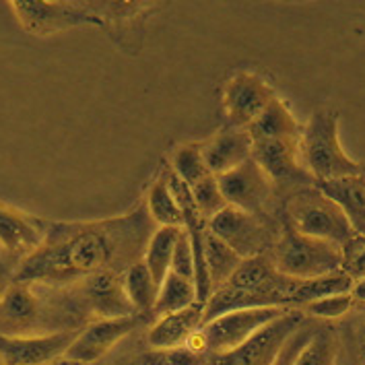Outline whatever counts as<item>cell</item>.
Listing matches in <instances>:
<instances>
[{
	"instance_id": "obj_1",
	"label": "cell",
	"mask_w": 365,
	"mask_h": 365,
	"mask_svg": "<svg viewBox=\"0 0 365 365\" xmlns=\"http://www.w3.org/2000/svg\"><path fill=\"white\" fill-rule=\"evenodd\" d=\"M149 219V215L133 212L93 223L48 227L43 244L19 262L15 283L60 287L99 270L115 269L135 258L143 244L147 246Z\"/></svg>"
},
{
	"instance_id": "obj_2",
	"label": "cell",
	"mask_w": 365,
	"mask_h": 365,
	"mask_svg": "<svg viewBox=\"0 0 365 365\" xmlns=\"http://www.w3.org/2000/svg\"><path fill=\"white\" fill-rule=\"evenodd\" d=\"M353 281L345 272L330 274L314 281L293 279L279 272L269 254L242 260L231 279L215 289L209 302L202 308V324L231 309L244 308H283L308 306L309 302L320 299L332 293L351 291Z\"/></svg>"
},
{
	"instance_id": "obj_3",
	"label": "cell",
	"mask_w": 365,
	"mask_h": 365,
	"mask_svg": "<svg viewBox=\"0 0 365 365\" xmlns=\"http://www.w3.org/2000/svg\"><path fill=\"white\" fill-rule=\"evenodd\" d=\"M299 157L314 182L364 173L361 163L345 153L339 138V115L330 110L314 114L302 128Z\"/></svg>"
},
{
	"instance_id": "obj_4",
	"label": "cell",
	"mask_w": 365,
	"mask_h": 365,
	"mask_svg": "<svg viewBox=\"0 0 365 365\" xmlns=\"http://www.w3.org/2000/svg\"><path fill=\"white\" fill-rule=\"evenodd\" d=\"M269 256L279 272L302 281L339 274L345 269L343 248L304 235L291 225L281 233Z\"/></svg>"
},
{
	"instance_id": "obj_5",
	"label": "cell",
	"mask_w": 365,
	"mask_h": 365,
	"mask_svg": "<svg viewBox=\"0 0 365 365\" xmlns=\"http://www.w3.org/2000/svg\"><path fill=\"white\" fill-rule=\"evenodd\" d=\"M287 215L295 231L330 242L343 250L351 242H355V237H359L341 209L314 184L302 186L293 192L287 202Z\"/></svg>"
},
{
	"instance_id": "obj_6",
	"label": "cell",
	"mask_w": 365,
	"mask_h": 365,
	"mask_svg": "<svg viewBox=\"0 0 365 365\" xmlns=\"http://www.w3.org/2000/svg\"><path fill=\"white\" fill-rule=\"evenodd\" d=\"M304 327V314L287 309L283 316L258 328L244 343L227 353L209 355V365H272L291 334Z\"/></svg>"
},
{
	"instance_id": "obj_7",
	"label": "cell",
	"mask_w": 365,
	"mask_h": 365,
	"mask_svg": "<svg viewBox=\"0 0 365 365\" xmlns=\"http://www.w3.org/2000/svg\"><path fill=\"white\" fill-rule=\"evenodd\" d=\"M285 312L287 309L283 308H244L219 314L217 318H212L200 327L207 353L209 355L227 353L231 349L242 345L258 328L283 316Z\"/></svg>"
},
{
	"instance_id": "obj_8",
	"label": "cell",
	"mask_w": 365,
	"mask_h": 365,
	"mask_svg": "<svg viewBox=\"0 0 365 365\" xmlns=\"http://www.w3.org/2000/svg\"><path fill=\"white\" fill-rule=\"evenodd\" d=\"M207 230L223 240L242 260L264 256V250L272 246V237L258 215L233 209L230 205L212 217L207 223Z\"/></svg>"
},
{
	"instance_id": "obj_9",
	"label": "cell",
	"mask_w": 365,
	"mask_h": 365,
	"mask_svg": "<svg viewBox=\"0 0 365 365\" xmlns=\"http://www.w3.org/2000/svg\"><path fill=\"white\" fill-rule=\"evenodd\" d=\"M277 99L269 81L254 71H240L225 83L223 108L233 128H248L252 122L262 114Z\"/></svg>"
},
{
	"instance_id": "obj_10",
	"label": "cell",
	"mask_w": 365,
	"mask_h": 365,
	"mask_svg": "<svg viewBox=\"0 0 365 365\" xmlns=\"http://www.w3.org/2000/svg\"><path fill=\"white\" fill-rule=\"evenodd\" d=\"M138 324V314L122 318H97L78 330L75 341L64 353V359L71 364L93 365L103 355H108L122 339H126Z\"/></svg>"
},
{
	"instance_id": "obj_11",
	"label": "cell",
	"mask_w": 365,
	"mask_h": 365,
	"mask_svg": "<svg viewBox=\"0 0 365 365\" xmlns=\"http://www.w3.org/2000/svg\"><path fill=\"white\" fill-rule=\"evenodd\" d=\"M252 159L267 172L272 184L312 186L314 178L306 172L299 157V138H258L252 140Z\"/></svg>"
},
{
	"instance_id": "obj_12",
	"label": "cell",
	"mask_w": 365,
	"mask_h": 365,
	"mask_svg": "<svg viewBox=\"0 0 365 365\" xmlns=\"http://www.w3.org/2000/svg\"><path fill=\"white\" fill-rule=\"evenodd\" d=\"M217 184L230 207L250 215L262 212L274 188L272 180L254 159H248L223 175H217Z\"/></svg>"
},
{
	"instance_id": "obj_13",
	"label": "cell",
	"mask_w": 365,
	"mask_h": 365,
	"mask_svg": "<svg viewBox=\"0 0 365 365\" xmlns=\"http://www.w3.org/2000/svg\"><path fill=\"white\" fill-rule=\"evenodd\" d=\"M81 328L56 330L31 336H0V359L4 365H50L64 357Z\"/></svg>"
},
{
	"instance_id": "obj_14",
	"label": "cell",
	"mask_w": 365,
	"mask_h": 365,
	"mask_svg": "<svg viewBox=\"0 0 365 365\" xmlns=\"http://www.w3.org/2000/svg\"><path fill=\"white\" fill-rule=\"evenodd\" d=\"M43 306L27 283H13L0 295V336L46 334Z\"/></svg>"
},
{
	"instance_id": "obj_15",
	"label": "cell",
	"mask_w": 365,
	"mask_h": 365,
	"mask_svg": "<svg viewBox=\"0 0 365 365\" xmlns=\"http://www.w3.org/2000/svg\"><path fill=\"white\" fill-rule=\"evenodd\" d=\"M81 299L97 318H122L135 314L124 291V274L115 269H103L83 279Z\"/></svg>"
},
{
	"instance_id": "obj_16",
	"label": "cell",
	"mask_w": 365,
	"mask_h": 365,
	"mask_svg": "<svg viewBox=\"0 0 365 365\" xmlns=\"http://www.w3.org/2000/svg\"><path fill=\"white\" fill-rule=\"evenodd\" d=\"M11 4L15 9V15L19 17L21 25L31 34H48L77 23H97L96 17L87 15L85 11H78L75 6H66L60 2L17 0Z\"/></svg>"
},
{
	"instance_id": "obj_17",
	"label": "cell",
	"mask_w": 365,
	"mask_h": 365,
	"mask_svg": "<svg viewBox=\"0 0 365 365\" xmlns=\"http://www.w3.org/2000/svg\"><path fill=\"white\" fill-rule=\"evenodd\" d=\"M202 159L211 175H223L252 159V138L246 128L227 126L212 136L207 145H200Z\"/></svg>"
},
{
	"instance_id": "obj_18",
	"label": "cell",
	"mask_w": 365,
	"mask_h": 365,
	"mask_svg": "<svg viewBox=\"0 0 365 365\" xmlns=\"http://www.w3.org/2000/svg\"><path fill=\"white\" fill-rule=\"evenodd\" d=\"M43 240V223L25 212L0 205V248L9 256H21L23 260L38 250Z\"/></svg>"
},
{
	"instance_id": "obj_19",
	"label": "cell",
	"mask_w": 365,
	"mask_h": 365,
	"mask_svg": "<svg viewBox=\"0 0 365 365\" xmlns=\"http://www.w3.org/2000/svg\"><path fill=\"white\" fill-rule=\"evenodd\" d=\"M314 186L341 209L353 231L365 237V173L322 180Z\"/></svg>"
},
{
	"instance_id": "obj_20",
	"label": "cell",
	"mask_w": 365,
	"mask_h": 365,
	"mask_svg": "<svg viewBox=\"0 0 365 365\" xmlns=\"http://www.w3.org/2000/svg\"><path fill=\"white\" fill-rule=\"evenodd\" d=\"M200 327H202V306L194 304L190 308L159 316L147 334V343L151 349L184 346Z\"/></svg>"
},
{
	"instance_id": "obj_21",
	"label": "cell",
	"mask_w": 365,
	"mask_h": 365,
	"mask_svg": "<svg viewBox=\"0 0 365 365\" xmlns=\"http://www.w3.org/2000/svg\"><path fill=\"white\" fill-rule=\"evenodd\" d=\"M246 130H248L252 140H258V138H299L302 136V126L289 112L285 101H281L279 97L270 101L269 108L258 115Z\"/></svg>"
},
{
	"instance_id": "obj_22",
	"label": "cell",
	"mask_w": 365,
	"mask_h": 365,
	"mask_svg": "<svg viewBox=\"0 0 365 365\" xmlns=\"http://www.w3.org/2000/svg\"><path fill=\"white\" fill-rule=\"evenodd\" d=\"M180 233H182V230H175V227H157L151 233V237L147 242V248L143 252V262L149 269L151 277H153L155 283L159 287L165 281V277L170 274L172 256Z\"/></svg>"
},
{
	"instance_id": "obj_23",
	"label": "cell",
	"mask_w": 365,
	"mask_h": 365,
	"mask_svg": "<svg viewBox=\"0 0 365 365\" xmlns=\"http://www.w3.org/2000/svg\"><path fill=\"white\" fill-rule=\"evenodd\" d=\"M202 258H205V267L211 279L212 291L225 285L231 279V274L242 264V258L209 230L205 231V240H202Z\"/></svg>"
},
{
	"instance_id": "obj_24",
	"label": "cell",
	"mask_w": 365,
	"mask_h": 365,
	"mask_svg": "<svg viewBox=\"0 0 365 365\" xmlns=\"http://www.w3.org/2000/svg\"><path fill=\"white\" fill-rule=\"evenodd\" d=\"M124 291H126V297L135 309V314L143 316V314H149L155 309L159 285L155 283L149 269L145 267L143 258L133 262L124 272Z\"/></svg>"
},
{
	"instance_id": "obj_25",
	"label": "cell",
	"mask_w": 365,
	"mask_h": 365,
	"mask_svg": "<svg viewBox=\"0 0 365 365\" xmlns=\"http://www.w3.org/2000/svg\"><path fill=\"white\" fill-rule=\"evenodd\" d=\"M147 215L159 227H184V215L168 186V180H159L147 194Z\"/></svg>"
},
{
	"instance_id": "obj_26",
	"label": "cell",
	"mask_w": 365,
	"mask_h": 365,
	"mask_svg": "<svg viewBox=\"0 0 365 365\" xmlns=\"http://www.w3.org/2000/svg\"><path fill=\"white\" fill-rule=\"evenodd\" d=\"M194 304H198V302H196V289H194L192 281L170 272L159 287L153 314L159 318V316H165L172 312L190 308Z\"/></svg>"
},
{
	"instance_id": "obj_27",
	"label": "cell",
	"mask_w": 365,
	"mask_h": 365,
	"mask_svg": "<svg viewBox=\"0 0 365 365\" xmlns=\"http://www.w3.org/2000/svg\"><path fill=\"white\" fill-rule=\"evenodd\" d=\"M336 336L330 327L318 328L309 336V341L302 346L295 365H336Z\"/></svg>"
},
{
	"instance_id": "obj_28",
	"label": "cell",
	"mask_w": 365,
	"mask_h": 365,
	"mask_svg": "<svg viewBox=\"0 0 365 365\" xmlns=\"http://www.w3.org/2000/svg\"><path fill=\"white\" fill-rule=\"evenodd\" d=\"M172 172L188 186L192 188L194 184H198L202 178L211 175L207 165H205V159H202V149L200 145H182L172 159Z\"/></svg>"
},
{
	"instance_id": "obj_29",
	"label": "cell",
	"mask_w": 365,
	"mask_h": 365,
	"mask_svg": "<svg viewBox=\"0 0 365 365\" xmlns=\"http://www.w3.org/2000/svg\"><path fill=\"white\" fill-rule=\"evenodd\" d=\"M190 194H192L194 205L198 209V215L202 217L205 223H209L217 212H221L227 207L215 175H207L198 184H194L190 188Z\"/></svg>"
},
{
	"instance_id": "obj_30",
	"label": "cell",
	"mask_w": 365,
	"mask_h": 365,
	"mask_svg": "<svg viewBox=\"0 0 365 365\" xmlns=\"http://www.w3.org/2000/svg\"><path fill=\"white\" fill-rule=\"evenodd\" d=\"M136 365H209V355L194 353L188 346L151 349L136 359Z\"/></svg>"
},
{
	"instance_id": "obj_31",
	"label": "cell",
	"mask_w": 365,
	"mask_h": 365,
	"mask_svg": "<svg viewBox=\"0 0 365 365\" xmlns=\"http://www.w3.org/2000/svg\"><path fill=\"white\" fill-rule=\"evenodd\" d=\"M351 308H353V297H351V291H345V293H332V295H324L320 299L309 302L306 312L320 320H339Z\"/></svg>"
},
{
	"instance_id": "obj_32",
	"label": "cell",
	"mask_w": 365,
	"mask_h": 365,
	"mask_svg": "<svg viewBox=\"0 0 365 365\" xmlns=\"http://www.w3.org/2000/svg\"><path fill=\"white\" fill-rule=\"evenodd\" d=\"M170 272L173 274H178V277H184V279H188V281H192L194 283V254H192V246H190V240H188V235L184 233H180V237H178V244H175V250H173L172 256V269Z\"/></svg>"
},
{
	"instance_id": "obj_33",
	"label": "cell",
	"mask_w": 365,
	"mask_h": 365,
	"mask_svg": "<svg viewBox=\"0 0 365 365\" xmlns=\"http://www.w3.org/2000/svg\"><path fill=\"white\" fill-rule=\"evenodd\" d=\"M312 334H314V328L312 327H302L299 330H295V332L291 334V339L285 343V346L281 349L279 357L274 359V364L272 365H295V359H297L302 346L308 343Z\"/></svg>"
},
{
	"instance_id": "obj_34",
	"label": "cell",
	"mask_w": 365,
	"mask_h": 365,
	"mask_svg": "<svg viewBox=\"0 0 365 365\" xmlns=\"http://www.w3.org/2000/svg\"><path fill=\"white\" fill-rule=\"evenodd\" d=\"M351 297H353V304H355V302L365 304V277L353 281V285H351Z\"/></svg>"
},
{
	"instance_id": "obj_35",
	"label": "cell",
	"mask_w": 365,
	"mask_h": 365,
	"mask_svg": "<svg viewBox=\"0 0 365 365\" xmlns=\"http://www.w3.org/2000/svg\"><path fill=\"white\" fill-rule=\"evenodd\" d=\"M359 359L361 365H365V328L361 330V341H359Z\"/></svg>"
},
{
	"instance_id": "obj_36",
	"label": "cell",
	"mask_w": 365,
	"mask_h": 365,
	"mask_svg": "<svg viewBox=\"0 0 365 365\" xmlns=\"http://www.w3.org/2000/svg\"><path fill=\"white\" fill-rule=\"evenodd\" d=\"M4 256H9V254H6V252L0 248V272L6 269V258H4Z\"/></svg>"
},
{
	"instance_id": "obj_37",
	"label": "cell",
	"mask_w": 365,
	"mask_h": 365,
	"mask_svg": "<svg viewBox=\"0 0 365 365\" xmlns=\"http://www.w3.org/2000/svg\"><path fill=\"white\" fill-rule=\"evenodd\" d=\"M66 364H68V365H81V364H71V361H66Z\"/></svg>"
},
{
	"instance_id": "obj_38",
	"label": "cell",
	"mask_w": 365,
	"mask_h": 365,
	"mask_svg": "<svg viewBox=\"0 0 365 365\" xmlns=\"http://www.w3.org/2000/svg\"><path fill=\"white\" fill-rule=\"evenodd\" d=\"M0 365H4V364H2V359H0Z\"/></svg>"
}]
</instances>
